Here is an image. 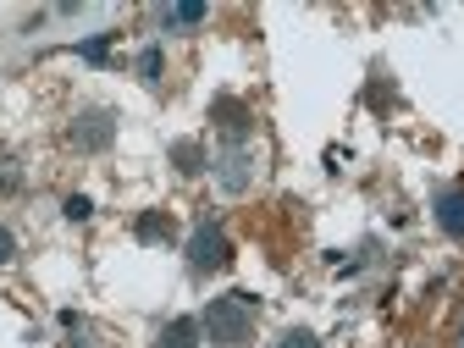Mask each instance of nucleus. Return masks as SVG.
Returning <instances> with one entry per match:
<instances>
[{
	"label": "nucleus",
	"instance_id": "1",
	"mask_svg": "<svg viewBox=\"0 0 464 348\" xmlns=\"http://www.w3.org/2000/svg\"><path fill=\"white\" fill-rule=\"evenodd\" d=\"M254 315H260V299L244 293V288H232V293H221V299L205 304V315H199V332H205L216 348H249Z\"/></svg>",
	"mask_w": 464,
	"mask_h": 348
},
{
	"label": "nucleus",
	"instance_id": "2",
	"mask_svg": "<svg viewBox=\"0 0 464 348\" xmlns=\"http://www.w3.org/2000/svg\"><path fill=\"white\" fill-rule=\"evenodd\" d=\"M66 144H73L78 155H106V149L116 144V111L83 106L73 122H66Z\"/></svg>",
	"mask_w": 464,
	"mask_h": 348
},
{
	"label": "nucleus",
	"instance_id": "3",
	"mask_svg": "<svg viewBox=\"0 0 464 348\" xmlns=\"http://www.w3.org/2000/svg\"><path fill=\"white\" fill-rule=\"evenodd\" d=\"M188 266L199 276H211V271H227L232 266V238L216 227V221H199V227L188 233Z\"/></svg>",
	"mask_w": 464,
	"mask_h": 348
},
{
	"label": "nucleus",
	"instance_id": "4",
	"mask_svg": "<svg viewBox=\"0 0 464 348\" xmlns=\"http://www.w3.org/2000/svg\"><path fill=\"white\" fill-rule=\"evenodd\" d=\"M216 182H221V194H249V182H254V155L249 144H227L216 155Z\"/></svg>",
	"mask_w": 464,
	"mask_h": 348
},
{
	"label": "nucleus",
	"instance_id": "5",
	"mask_svg": "<svg viewBox=\"0 0 464 348\" xmlns=\"http://www.w3.org/2000/svg\"><path fill=\"white\" fill-rule=\"evenodd\" d=\"M211 122L227 133V144H249V133H254V111L244 100H232V94H216L211 100Z\"/></svg>",
	"mask_w": 464,
	"mask_h": 348
},
{
	"label": "nucleus",
	"instance_id": "6",
	"mask_svg": "<svg viewBox=\"0 0 464 348\" xmlns=\"http://www.w3.org/2000/svg\"><path fill=\"white\" fill-rule=\"evenodd\" d=\"M431 221L443 238H464V188H437L431 194Z\"/></svg>",
	"mask_w": 464,
	"mask_h": 348
},
{
	"label": "nucleus",
	"instance_id": "7",
	"mask_svg": "<svg viewBox=\"0 0 464 348\" xmlns=\"http://www.w3.org/2000/svg\"><path fill=\"white\" fill-rule=\"evenodd\" d=\"M133 238H139V243H172L177 238V221L166 210H144L139 221H133Z\"/></svg>",
	"mask_w": 464,
	"mask_h": 348
},
{
	"label": "nucleus",
	"instance_id": "8",
	"mask_svg": "<svg viewBox=\"0 0 464 348\" xmlns=\"http://www.w3.org/2000/svg\"><path fill=\"white\" fill-rule=\"evenodd\" d=\"M199 337H205V332H199L193 315H177V321H166L155 332V348H199Z\"/></svg>",
	"mask_w": 464,
	"mask_h": 348
},
{
	"label": "nucleus",
	"instance_id": "9",
	"mask_svg": "<svg viewBox=\"0 0 464 348\" xmlns=\"http://www.w3.org/2000/svg\"><path fill=\"white\" fill-rule=\"evenodd\" d=\"M172 166H177L183 177H199V172L211 166V155H205V144H199V139H177V144H172Z\"/></svg>",
	"mask_w": 464,
	"mask_h": 348
},
{
	"label": "nucleus",
	"instance_id": "10",
	"mask_svg": "<svg viewBox=\"0 0 464 348\" xmlns=\"http://www.w3.org/2000/svg\"><path fill=\"white\" fill-rule=\"evenodd\" d=\"M205 17H211V6H199V0H188V6H166V12H160L166 28H199Z\"/></svg>",
	"mask_w": 464,
	"mask_h": 348
},
{
	"label": "nucleus",
	"instance_id": "11",
	"mask_svg": "<svg viewBox=\"0 0 464 348\" xmlns=\"http://www.w3.org/2000/svg\"><path fill=\"white\" fill-rule=\"evenodd\" d=\"M133 67H139V78H144V83L155 89V83H160V72H166V55H160V45H144V50H139V61H133Z\"/></svg>",
	"mask_w": 464,
	"mask_h": 348
},
{
	"label": "nucleus",
	"instance_id": "12",
	"mask_svg": "<svg viewBox=\"0 0 464 348\" xmlns=\"http://www.w3.org/2000/svg\"><path fill=\"white\" fill-rule=\"evenodd\" d=\"M28 182V172H22V161H12V155H6V161H0V194H17V188Z\"/></svg>",
	"mask_w": 464,
	"mask_h": 348
},
{
	"label": "nucleus",
	"instance_id": "13",
	"mask_svg": "<svg viewBox=\"0 0 464 348\" xmlns=\"http://www.w3.org/2000/svg\"><path fill=\"white\" fill-rule=\"evenodd\" d=\"M61 216H66V221H89V216H94V199H89V194H66Z\"/></svg>",
	"mask_w": 464,
	"mask_h": 348
},
{
	"label": "nucleus",
	"instance_id": "14",
	"mask_svg": "<svg viewBox=\"0 0 464 348\" xmlns=\"http://www.w3.org/2000/svg\"><path fill=\"white\" fill-rule=\"evenodd\" d=\"M277 348H321V337H315V332H310V327H288V332H282V343H277Z\"/></svg>",
	"mask_w": 464,
	"mask_h": 348
},
{
	"label": "nucleus",
	"instance_id": "15",
	"mask_svg": "<svg viewBox=\"0 0 464 348\" xmlns=\"http://www.w3.org/2000/svg\"><path fill=\"white\" fill-rule=\"evenodd\" d=\"M111 39H116V34H94V39H83V45H78V55H83V61H106Z\"/></svg>",
	"mask_w": 464,
	"mask_h": 348
},
{
	"label": "nucleus",
	"instance_id": "16",
	"mask_svg": "<svg viewBox=\"0 0 464 348\" xmlns=\"http://www.w3.org/2000/svg\"><path fill=\"white\" fill-rule=\"evenodd\" d=\"M12 260H17V233L0 221V266H12Z\"/></svg>",
	"mask_w": 464,
	"mask_h": 348
},
{
	"label": "nucleus",
	"instance_id": "17",
	"mask_svg": "<svg viewBox=\"0 0 464 348\" xmlns=\"http://www.w3.org/2000/svg\"><path fill=\"white\" fill-rule=\"evenodd\" d=\"M459 348H464V315H459Z\"/></svg>",
	"mask_w": 464,
	"mask_h": 348
}]
</instances>
